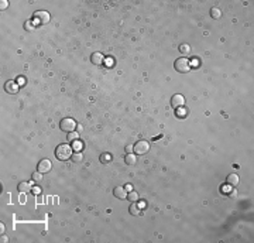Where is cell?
I'll use <instances>...</instances> for the list:
<instances>
[{
    "instance_id": "obj_1",
    "label": "cell",
    "mask_w": 254,
    "mask_h": 243,
    "mask_svg": "<svg viewBox=\"0 0 254 243\" xmlns=\"http://www.w3.org/2000/svg\"><path fill=\"white\" fill-rule=\"evenodd\" d=\"M72 146L69 144H60L57 149H55V157L61 161H66V160H69L72 157Z\"/></svg>"
},
{
    "instance_id": "obj_2",
    "label": "cell",
    "mask_w": 254,
    "mask_h": 243,
    "mask_svg": "<svg viewBox=\"0 0 254 243\" xmlns=\"http://www.w3.org/2000/svg\"><path fill=\"white\" fill-rule=\"evenodd\" d=\"M174 68H175V71H178L181 74H186V72H189V70H191V62L186 60V58L181 57L178 60H175Z\"/></svg>"
},
{
    "instance_id": "obj_3",
    "label": "cell",
    "mask_w": 254,
    "mask_h": 243,
    "mask_svg": "<svg viewBox=\"0 0 254 243\" xmlns=\"http://www.w3.org/2000/svg\"><path fill=\"white\" fill-rule=\"evenodd\" d=\"M33 19H34V23H35V24L42 25V24H47V23L50 21L51 16H50V13H48V11L38 10V11H35L34 14H33Z\"/></svg>"
},
{
    "instance_id": "obj_4",
    "label": "cell",
    "mask_w": 254,
    "mask_h": 243,
    "mask_svg": "<svg viewBox=\"0 0 254 243\" xmlns=\"http://www.w3.org/2000/svg\"><path fill=\"white\" fill-rule=\"evenodd\" d=\"M60 127L62 132H66V133H72L78 126H76V122L74 119H71V117H65V119L61 120L60 123Z\"/></svg>"
},
{
    "instance_id": "obj_5",
    "label": "cell",
    "mask_w": 254,
    "mask_h": 243,
    "mask_svg": "<svg viewBox=\"0 0 254 243\" xmlns=\"http://www.w3.org/2000/svg\"><path fill=\"white\" fill-rule=\"evenodd\" d=\"M134 151H136V154H139V156H144V154H147L150 151V143L145 141V140H140V141L136 143Z\"/></svg>"
},
{
    "instance_id": "obj_6",
    "label": "cell",
    "mask_w": 254,
    "mask_h": 243,
    "mask_svg": "<svg viewBox=\"0 0 254 243\" xmlns=\"http://www.w3.org/2000/svg\"><path fill=\"white\" fill-rule=\"evenodd\" d=\"M19 84L17 82H14V81H7L4 84V90L7 92V93H10V95H14V93H17L19 92Z\"/></svg>"
},
{
    "instance_id": "obj_7",
    "label": "cell",
    "mask_w": 254,
    "mask_h": 243,
    "mask_svg": "<svg viewBox=\"0 0 254 243\" xmlns=\"http://www.w3.org/2000/svg\"><path fill=\"white\" fill-rule=\"evenodd\" d=\"M51 167H52V164H51V161L48 159L41 160L40 163L37 164V170H38L40 173H48L51 170Z\"/></svg>"
},
{
    "instance_id": "obj_8",
    "label": "cell",
    "mask_w": 254,
    "mask_h": 243,
    "mask_svg": "<svg viewBox=\"0 0 254 243\" xmlns=\"http://www.w3.org/2000/svg\"><path fill=\"white\" fill-rule=\"evenodd\" d=\"M185 105V98L182 95H174L171 99V106L172 108H181Z\"/></svg>"
},
{
    "instance_id": "obj_9",
    "label": "cell",
    "mask_w": 254,
    "mask_h": 243,
    "mask_svg": "<svg viewBox=\"0 0 254 243\" xmlns=\"http://www.w3.org/2000/svg\"><path fill=\"white\" fill-rule=\"evenodd\" d=\"M90 61H92L93 65H102L105 62V57H103V54H100V52H93V54L90 55Z\"/></svg>"
},
{
    "instance_id": "obj_10",
    "label": "cell",
    "mask_w": 254,
    "mask_h": 243,
    "mask_svg": "<svg viewBox=\"0 0 254 243\" xmlns=\"http://www.w3.org/2000/svg\"><path fill=\"white\" fill-rule=\"evenodd\" d=\"M17 189H19V192H21V194H27V192H30L31 189H33V187L30 185V182H27V181H21V182L17 185Z\"/></svg>"
},
{
    "instance_id": "obj_11",
    "label": "cell",
    "mask_w": 254,
    "mask_h": 243,
    "mask_svg": "<svg viewBox=\"0 0 254 243\" xmlns=\"http://www.w3.org/2000/svg\"><path fill=\"white\" fill-rule=\"evenodd\" d=\"M113 195H115L116 198H119V199L127 198V192H126V188H123V187H116V188L113 189Z\"/></svg>"
},
{
    "instance_id": "obj_12",
    "label": "cell",
    "mask_w": 254,
    "mask_h": 243,
    "mask_svg": "<svg viewBox=\"0 0 254 243\" xmlns=\"http://www.w3.org/2000/svg\"><path fill=\"white\" fill-rule=\"evenodd\" d=\"M129 212L131 213V215H134V216H139L140 213H141V208L139 206V203L131 202V205H130V208H129Z\"/></svg>"
},
{
    "instance_id": "obj_13",
    "label": "cell",
    "mask_w": 254,
    "mask_h": 243,
    "mask_svg": "<svg viewBox=\"0 0 254 243\" xmlns=\"http://www.w3.org/2000/svg\"><path fill=\"white\" fill-rule=\"evenodd\" d=\"M124 161H126V164H127V165H134V164L137 163V156H136V154H133V153L127 154V156L124 157Z\"/></svg>"
},
{
    "instance_id": "obj_14",
    "label": "cell",
    "mask_w": 254,
    "mask_h": 243,
    "mask_svg": "<svg viewBox=\"0 0 254 243\" xmlns=\"http://www.w3.org/2000/svg\"><path fill=\"white\" fill-rule=\"evenodd\" d=\"M239 175H236V174H230L229 177H227V184H229V185H237V184H239Z\"/></svg>"
},
{
    "instance_id": "obj_15",
    "label": "cell",
    "mask_w": 254,
    "mask_h": 243,
    "mask_svg": "<svg viewBox=\"0 0 254 243\" xmlns=\"http://www.w3.org/2000/svg\"><path fill=\"white\" fill-rule=\"evenodd\" d=\"M71 160H72L74 163H80V161H83V156H82V153H79V151H76V153L72 154V157H71Z\"/></svg>"
},
{
    "instance_id": "obj_16",
    "label": "cell",
    "mask_w": 254,
    "mask_h": 243,
    "mask_svg": "<svg viewBox=\"0 0 254 243\" xmlns=\"http://www.w3.org/2000/svg\"><path fill=\"white\" fill-rule=\"evenodd\" d=\"M112 161V156H110L109 153H103L102 156H100V163L102 164H107Z\"/></svg>"
},
{
    "instance_id": "obj_17",
    "label": "cell",
    "mask_w": 254,
    "mask_h": 243,
    "mask_svg": "<svg viewBox=\"0 0 254 243\" xmlns=\"http://www.w3.org/2000/svg\"><path fill=\"white\" fill-rule=\"evenodd\" d=\"M177 116H178V117H186V114H188V109H186V108H182V106H181V108H177Z\"/></svg>"
},
{
    "instance_id": "obj_18",
    "label": "cell",
    "mask_w": 254,
    "mask_h": 243,
    "mask_svg": "<svg viewBox=\"0 0 254 243\" xmlns=\"http://www.w3.org/2000/svg\"><path fill=\"white\" fill-rule=\"evenodd\" d=\"M180 51L182 52L184 55H191V47L188 44H182L180 45Z\"/></svg>"
},
{
    "instance_id": "obj_19",
    "label": "cell",
    "mask_w": 254,
    "mask_h": 243,
    "mask_svg": "<svg viewBox=\"0 0 254 243\" xmlns=\"http://www.w3.org/2000/svg\"><path fill=\"white\" fill-rule=\"evenodd\" d=\"M127 199L131 201V202H136V201H139V194L134 192V191H130V192L127 194Z\"/></svg>"
},
{
    "instance_id": "obj_20",
    "label": "cell",
    "mask_w": 254,
    "mask_h": 243,
    "mask_svg": "<svg viewBox=\"0 0 254 243\" xmlns=\"http://www.w3.org/2000/svg\"><path fill=\"white\" fill-rule=\"evenodd\" d=\"M210 16H212L213 19H219L220 16H222V11H220L218 7H212V9H210Z\"/></svg>"
},
{
    "instance_id": "obj_21",
    "label": "cell",
    "mask_w": 254,
    "mask_h": 243,
    "mask_svg": "<svg viewBox=\"0 0 254 243\" xmlns=\"http://www.w3.org/2000/svg\"><path fill=\"white\" fill-rule=\"evenodd\" d=\"M41 174H42V173H40V171L33 173V175H31L33 181H35V182H41V181H42V175H41Z\"/></svg>"
},
{
    "instance_id": "obj_22",
    "label": "cell",
    "mask_w": 254,
    "mask_h": 243,
    "mask_svg": "<svg viewBox=\"0 0 254 243\" xmlns=\"http://www.w3.org/2000/svg\"><path fill=\"white\" fill-rule=\"evenodd\" d=\"M82 147H83V143H82V141H79V140H76V141H74V143H72V149H74L75 151H79V150H82Z\"/></svg>"
},
{
    "instance_id": "obj_23",
    "label": "cell",
    "mask_w": 254,
    "mask_h": 243,
    "mask_svg": "<svg viewBox=\"0 0 254 243\" xmlns=\"http://www.w3.org/2000/svg\"><path fill=\"white\" fill-rule=\"evenodd\" d=\"M68 140H69V141H72V143H74V141H76V140H78V133H75V132H72V133H68Z\"/></svg>"
},
{
    "instance_id": "obj_24",
    "label": "cell",
    "mask_w": 254,
    "mask_h": 243,
    "mask_svg": "<svg viewBox=\"0 0 254 243\" xmlns=\"http://www.w3.org/2000/svg\"><path fill=\"white\" fill-rule=\"evenodd\" d=\"M31 192L34 194V195H40V194H41V188H40V187H33Z\"/></svg>"
},
{
    "instance_id": "obj_25",
    "label": "cell",
    "mask_w": 254,
    "mask_h": 243,
    "mask_svg": "<svg viewBox=\"0 0 254 243\" xmlns=\"http://www.w3.org/2000/svg\"><path fill=\"white\" fill-rule=\"evenodd\" d=\"M25 30H28V31H33L34 30V24H33V23H25Z\"/></svg>"
},
{
    "instance_id": "obj_26",
    "label": "cell",
    "mask_w": 254,
    "mask_h": 243,
    "mask_svg": "<svg viewBox=\"0 0 254 243\" xmlns=\"http://www.w3.org/2000/svg\"><path fill=\"white\" fill-rule=\"evenodd\" d=\"M7 6H9V1H7V0H4V1L1 0V3H0V7H1V10H6V9H7Z\"/></svg>"
},
{
    "instance_id": "obj_27",
    "label": "cell",
    "mask_w": 254,
    "mask_h": 243,
    "mask_svg": "<svg viewBox=\"0 0 254 243\" xmlns=\"http://www.w3.org/2000/svg\"><path fill=\"white\" fill-rule=\"evenodd\" d=\"M133 150H134V147H133V146H127V147H126V153L130 154L131 151H133Z\"/></svg>"
},
{
    "instance_id": "obj_28",
    "label": "cell",
    "mask_w": 254,
    "mask_h": 243,
    "mask_svg": "<svg viewBox=\"0 0 254 243\" xmlns=\"http://www.w3.org/2000/svg\"><path fill=\"white\" fill-rule=\"evenodd\" d=\"M7 240H9V239L6 238V236H1V242H7Z\"/></svg>"
}]
</instances>
